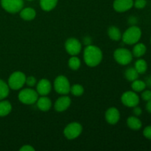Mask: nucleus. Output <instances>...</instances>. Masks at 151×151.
I'll list each match as a JSON object with an SVG mask.
<instances>
[{"mask_svg":"<svg viewBox=\"0 0 151 151\" xmlns=\"http://www.w3.org/2000/svg\"><path fill=\"white\" fill-rule=\"evenodd\" d=\"M83 59L86 64L90 67L97 66L101 63L103 52L99 47L94 45L86 46L83 52Z\"/></svg>","mask_w":151,"mask_h":151,"instance_id":"f257e3e1","label":"nucleus"},{"mask_svg":"<svg viewBox=\"0 0 151 151\" xmlns=\"http://www.w3.org/2000/svg\"><path fill=\"white\" fill-rule=\"evenodd\" d=\"M142 37V30L137 26H131L122 34V38L125 44L133 45L139 42Z\"/></svg>","mask_w":151,"mask_h":151,"instance_id":"f03ea898","label":"nucleus"},{"mask_svg":"<svg viewBox=\"0 0 151 151\" xmlns=\"http://www.w3.org/2000/svg\"><path fill=\"white\" fill-rule=\"evenodd\" d=\"M18 98L23 104L32 105L36 103L38 98V94L32 88H24L19 93Z\"/></svg>","mask_w":151,"mask_h":151,"instance_id":"7ed1b4c3","label":"nucleus"},{"mask_svg":"<svg viewBox=\"0 0 151 151\" xmlns=\"http://www.w3.org/2000/svg\"><path fill=\"white\" fill-rule=\"evenodd\" d=\"M133 54L130 50L125 48L116 49L114 52V58L119 64L125 66L132 61Z\"/></svg>","mask_w":151,"mask_h":151,"instance_id":"20e7f679","label":"nucleus"},{"mask_svg":"<svg viewBox=\"0 0 151 151\" xmlns=\"http://www.w3.org/2000/svg\"><path fill=\"white\" fill-rule=\"evenodd\" d=\"M70 83L66 77L59 75L54 81V88L55 91L62 95H66L70 92Z\"/></svg>","mask_w":151,"mask_h":151,"instance_id":"39448f33","label":"nucleus"},{"mask_svg":"<svg viewBox=\"0 0 151 151\" xmlns=\"http://www.w3.org/2000/svg\"><path fill=\"white\" fill-rule=\"evenodd\" d=\"M24 74L22 72H15L10 75L8 79V86L13 90H19L24 86L26 82Z\"/></svg>","mask_w":151,"mask_h":151,"instance_id":"423d86ee","label":"nucleus"},{"mask_svg":"<svg viewBox=\"0 0 151 151\" xmlns=\"http://www.w3.org/2000/svg\"><path fill=\"white\" fill-rule=\"evenodd\" d=\"M83 131L82 125L76 122L69 123L63 131V134L68 139H75L81 134Z\"/></svg>","mask_w":151,"mask_h":151,"instance_id":"0eeeda50","label":"nucleus"},{"mask_svg":"<svg viewBox=\"0 0 151 151\" xmlns=\"http://www.w3.org/2000/svg\"><path fill=\"white\" fill-rule=\"evenodd\" d=\"M1 4L3 8L10 13L20 12L23 8V0H1Z\"/></svg>","mask_w":151,"mask_h":151,"instance_id":"6e6552de","label":"nucleus"},{"mask_svg":"<svg viewBox=\"0 0 151 151\" xmlns=\"http://www.w3.org/2000/svg\"><path fill=\"white\" fill-rule=\"evenodd\" d=\"M121 101L124 106L129 108H134L139 103V97L134 91H125L121 97Z\"/></svg>","mask_w":151,"mask_h":151,"instance_id":"1a4fd4ad","label":"nucleus"},{"mask_svg":"<svg viewBox=\"0 0 151 151\" xmlns=\"http://www.w3.org/2000/svg\"><path fill=\"white\" fill-rule=\"evenodd\" d=\"M65 49L67 53L71 55H77L81 52L82 45L78 39L75 38H70L66 40L65 43Z\"/></svg>","mask_w":151,"mask_h":151,"instance_id":"9d476101","label":"nucleus"},{"mask_svg":"<svg viewBox=\"0 0 151 151\" xmlns=\"http://www.w3.org/2000/svg\"><path fill=\"white\" fill-rule=\"evenodd\" d=\"M133 6L134 0H114L113 4L114 9L119 13L128 11Z\"/></svg>","mask_w":151,"mask_h":151,"instance_id":"9b49d317","label":"nucleus"},{"mask_svg":"<svg viewBox=\"0 0 151 151\" xmlns=\"http://www.w3.org/2000/svg\"><path fill=\"white\" fill-rule=\"evenodd\" d=\"M52 90L51 83L47 79H41L37 83L36 91L38 95L47 96L50 93Z\"/></svg>","mask_w":151,"mask_h":151,"instance_id":"f8f14e48","label":"nucleus"},{"mask_svg":"<svg viewBox=\"0 0 151 151\" xmlns=\"http://www.w3.org/2000/svg\"><path fill=\"white\" fill-rule=\"evenodd\" d=\"M106 120L110 125H115L117 123L120 118V114H119V110L116 108L111 107L109 108L106 112L105 114Z\"/></svg>","mask_w":151,"mask_h":151,"instance_id":"ddd939ff","label":"nucleus"},{"mask_svg":"<svg viewBox=\"0 0 151 151\" xmlns=\"http://www.w3.org/2000/svg\"><path fill=\"white\" fill-rule=\"evenodd\" d=\"M71 105V99L68 96H62L59 97L54 104L55 109L58 112L65 111Z\"/></svg>","mask_w":151,"mask_h":151,"instance_id":"4468645a","label":"nucleus"},{"mask_svg":"<svg viewBox=\"0 0 151 151\" xmlns=\"http://www.w3.org/2000/svg\"><path fill=\"white\" fill-rule=\"evenodd\" d=\"M37 106L41 111H48L52 107V101L47 96H41L38 97L36 101Z\"/></svg>","mask_w":151,"mask_h":151,"instance_id":"2eb2a0df","label":"nucleus"},{"mask_svg":"<svg viewBox=\"0 0 151 151\" xmlns=\"http://www.w3.org/2000/svg\"><path fill=\"white\" fill-rule=\"evenodd\" d=\"M36 16V12L32 7L22 8L20 11V17L25 21H31Z\"/></svg>","mask_w":151,"mask_h":151,"instance_id":"dca6fc26","label":"nucleus"},{"mask_svg":"<svg viewBox=\"0 0 151 151\" xmlns=\"http://www.w3.org/2000/svg\"><path fill=\"white\" fill-rule=\"evenodd\" d=\"M127 125H128V128L134 131H138V130L141 129L142 126V121L139 119L138 116H131L128 117L127 119Z\"/></svg>","mask_w":151,"mask_h":151,"instance_id":"f3484780","label":"nucleus"},{"mask_svg":"<svg viewBox=\"0 0 151 151\" xmlns=\"http://www.w3.org/2000/svg\"><path fill=\"white\" fill-rule=\"evenodd\" d=\"M146 51H147V47L143 43H137L133 48V56L139 58L145 54Z\"/></svg>","mask_w":151,"mask_h":151,"instance_id":"a211bd4d","label":"nucleus"},{"mask_svg":"<svg viewBox=\"0 0 151 151\" xmlns=\"http://www.w3.org/2000/svg\"><path fill=\"white\" fill-rule=\"evenodd\" d=\"M108 35L109 38L115 41H118L122 38V32L118 27L115 26H111L108 29Z\"/></svg>","mask_w":151,"mask_h":151,"instance_id":"6ab92c4d","label":"nucleus"},{"mask_svg":"<svg viewBox=\"0 0 151 151\" xmlns=\"http://www.w3.org/2000/svg\"><path fill=\"white\" fill-rule=\"evenodd\" d=\"M58 0H40V6L44 11H50L56 7Z\"/></svg>","mask_w":151,"mask_h":151,"instance_id":"aec40b11","label":"nucleus"},{"mask_svg":"<svg viewBox=\"0 0 151 151\" xmlns=\"http://www.w3.org/2000/svg\"><path fill=\"white\" fill-rule=\"evenodd\" d=\"M12 111L11 103L7 100L0 102V116H5L8 115Z\"/></svg>","mask_w":151,"mask_h":151,"instance_id":"412c9836","label":"nucleus"},{"mask_svg":"<svg viewBox=\"0 0 151 151\" xmlns=\"http://www.w3.org/2000/svg\"><path fill=\"white\" fill-rule=\"evenodd\" d=\"M139 75V74L134 67L128 68L125 72V78H126L127 81H130V82H133L135 80L138 79Z\"/></svg>","mask_w":151,"mask_h":151,"instance_id":"4be33fe9","label":"nucleus"},{"mask_svg":"<svg viewBox=\"0 0 151 151\" xmlns=\"http://www.w3.org/2000/svg\"><path fill=\"white\" fill-rule=\"evenodd\" d=\"M134 68L138 72L139 74H144L147 70V63L145 60L139 58L135 62Z\"/></svg>","mask_w":151,"mask_h":151,"instance_id":"5701e85b","label":"nucleus"},{"mask_svg":"<svg viewBox=\"0 0 151 151\" xmlns=\"http://www.w3.org/2000/svg\"><path fill=\"white\" fill-rule=\"evenodd\" d=\"M146 87L147 86H146L145 82L141 81V80H135L133 81L132 84H131V88H132L133 91L135 92H141L145 89Z\"/></svg>","mask_w":151,"mask_h":151,"instance_id":"b1692460","label":"nucleus"},{"mask_svg":"<svg viewBox=\"0 0 151 151\" xmlns=\"http://www.w3.org/2000/svg\"><path fill=\"white\" fill-rule=\"evenodd\" d=\"M9 87L8 84L6 83L4 81L0 79V100L6 98L9 94Z\"/></svg>","mask_w":151,"mask_h":151,"instance_id":"393cba45","label":"nucleus"},{"mask_svg":"<svg viewBox=\"0 0 151 151\" xmlns=\"http://www.w3.org/2000/svg\"><path fill=\"white\" fill-rule=\"evenodd\" d=\"M68 65H69V67L72 70L76 71L81 67V60H80L78 57H75V55H74L69 58V61H68Z\"/></svg>","mask_w":151,"mask_h":151,"instance_id":"a878e982","label":"nucleus"},{"mask_svg":"<svg viewBox=\"0 0 151 151\" xmlns=\"http://www.w3.org/2000/svg\"><path fill=\"white\" fill-rule=\"evenodd\" d=\"M70 92L72 93V95L75 97H80L84 93V88L83 86L80 84H75L70 88Z\"/></svg>","mask_w":151,"mask_h":151,"instance_id":"bb28decb","label":"nucleus"},{"mask_svg":"<svg viewBox=\"0 0 151 151\" xmlns=\"http://www.w3.org/2000/svg\"><path fill=\"white\" fill-rule=\"evenodd\" d=\"M147 4V1L146 0H136L134 1V5L135 6L136 8L137 9H142Z\"/></svg>","mask_w":151,"mask_h":151,"instance_id":"cd10ccee","label":"nucleus"},{"mask_svg":"<svg viewBox=\"0 0 151 151\" xmlns=\"http://www.w3.org/2000/svg\"><path fill=\"white\" fill-rule=\"evenodd\" d=\"M36 82L37 81L35 77L29 76L28 78H26V82H25V83L29 87H33L36 84Z\"/></svg>","mask_w":151,"mask_h":151,"instance_id":"c85d7f7f","label":"nucleus"},{"mask_svg":"<svg viewBox=\"0 0 151 151\" xmlns=\"http://www.w3.org/2000/svg\"><path fill=\"white\" fill-rule=\"evenodd\" d=\"M142 98L145 101H148L151 100V91L150 90H144L142 93Z\"/></svg>","mask_w":151,"mask_h":151,"instance_id":"c756f323","label":"nucleus"},{"mask_svg":"<svg viewBox=\"0 0 151 151\" xmlns=\"http://www.w3.org/2000/svg\"><path fill=\"white\" fill-rule=\"evenodd\" d=\"M143 135L147 139L151 140V125H148L145 128L144 131H143Z\"/></svg>","mask_w":151,"mask_h":151,"instance_id":"7c9ffc66","label":"nucleus"},{"mask_svg":"<svg viewBox=\"0 0 151 151\" xmlns=\"http://www.w3.org/2000/svg\"><path fill=\"white\" fill-rule=\"evenodd\" d=\"M133 112H134V115H135L136 116H139L142 114V110L141 108L138 107V106H135V107H134V111H133Z\"/></svg>","mask_w":151,"mask_h":151,"instance_id":"2f4dec72","label":"nucleus"},{"mask_svg":"<svg viewBox=\"0 0 151 151\" xmlns=\"http://www.w3.org/2000/svg\"><path fill=\"white\" fill-rule=\"evenodd\" d=\"M20 151H34L35 150V148L33 147H32L31 145H24L22 146L20 148Z\"/></svg>","mask_w":151,"mask_h":151,"instance_id":"473e14b6","label":"nucleus"},{"mask_svg":"<svg viewBox=\"0 0 151 151\" xmlns=\"http://www.w3.org/2000/svg\"><path fill=\"white\" fill-rule=\"evenodd\" d=\"M83 43L86 46H88L91 45V39L90 37L86 36L83 38Z\"/></svg>","mask_w":151,"mask_h":151,"instance_id":"72a5a7b5","label":"nucleus"},{"mask_svg":"<svg viewBox=\"0 0 151 151\" xmlns=\"http://www.w3.org/2000/svg\"><path fill=\"white\" fill-rule=\"evenodd\" d=\"M128 22H129L130 24H132V26H134L135 24H137V18L134 17V16H132V17H131L129 19H128Z\"/></svg>","mask_w":151,"mask_h":151,"instance_id":"f704fd0d","label":"nucleus"},{"mask_svg":"<svg viewBox=\"0 0 151 151\" xmlns=\"http://www.w3.org/2000/svg\"><path fill=\"white\" fill-rule=\"evenodd\" d=\"M146 110L148 113L151 114V100L147 101V104H146Z\"/></svg>","mask_w":151,"mask_h":151,"instance_id":"c9c22d12","label":"nucleus"},{"mask_svg":"<svg viewBox=\"0 0 151 151\" xmlns=\"http://www.w3.org/2000/svg\"><path fill=\"white\" fill-rule=\"evenodd\" d=\"M145 81H145L146 86H147L151 87V76L147 77V78H146Z\"/></svg>","mask_w":151,"mask_h":151,"instance_id":"e433bc0d","label":"nucleus"},{"mask_svg":"<svg viewBox=\"0 0 151 151\" xmlns=\"http://www.w3.org/2000/svg\"><path fill=\"white\" fill-rule=\"evenodd\" d=\"M27 1H32V0H27Z\"/></svg>","mask_w":151,"mask_h":151,"instance_id":"4c0bfd02","label":"nucleus"},{"mask_svg":"<svg viewBox=\"0 0 151 151\" xmlns=\"http://www.w3.org/2000/svg\"><path fill=\"white\" fill-rule=\"evenodd\" d=\"M150 44H151V38H150Z\"/></svg>","mask_w":151,"mask_h":151,"instance_id":"58836bf2","label":"nucleus"}]
</instances>
